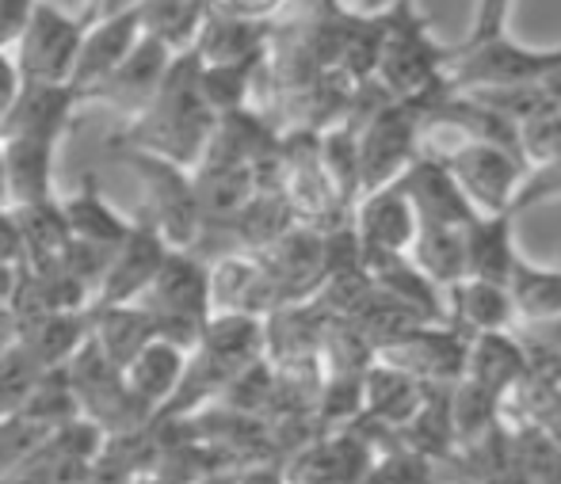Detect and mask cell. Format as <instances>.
<instances>
[{
    "label": "cell",
    "instance_id": "6da1fadb",
    "mask_svg": "<svg viewBox=\"0 0 561 484\" xmlns=\"http://www.w3.org/2000/svg\"><path fill=\"white\" fill-rule=\"evenodd\" d=\"M215 111L199 92V58L195 50H176L161 77V89L134 118L112 134V149H141V153L164 157V161L192 169L215 130Z\"/></svg>",
    "mask_w": 561,
    "mask_h": 484
},
{
    "label": "cell",
    "instance_id": "7a4b0ae2",
    "mask_svg": "<svg viewBox=\"0 0 561 484\" xmlns=\"http://www.w3.org/2000/svg\"><path fill=\"white\" fill-rule=\"evenodd\" d=\"M447 61L450 43H439L416 0H398L378 15V58L370 81L390 100L413 103L424 118V111L450 92Z\"/></svg>",
    "mask_w": 561,
    "mask_h": 484
},
{
    "label": "cell",
    "instance_id": "3957f363",
    "mask_svg": "<svg viewBox=\"0 0 561 484\" xmlns=\"http://www.w3.org/2000/svg\"><path fill=\"white\" fill-rule=\"evenodd\" d=\"M134 306L153 313L157 336L192 352L215 313L210 309V264L195 249H169L157 275L134 298Z\"/></svg>",
    "mask_w": 561,
    "mask_h": 484
},
{
    "label": "cell",
    "instance_id": "277c9868",
    "mask_svg": "<svg viewBox=\"0 0 561 484\" xmlns=\"http://www.w3.org/2000/svg\"><path fill=\"white\" fill-rule=\"evenodd\" d=\"M561 69V43L535 46L512 31L489 35L481 43H450L447 84L450 89H524L542 84Z\"/></svg>",
    "mask_w": 561,
    "mask_h": 484
},
{
    "label": "cell",
    "instance_id": "5b68a950",
    "mask_svg": "<svg viewBox=\"0 0 561 484\" xmlns=\"http://www.w3.org/2000/svg\"><path fill=\"white\" fill-rule=\"evenodd\" d=\"M112 153L141 184L138 218H146L169 249H195L203 237V206L195 195L192 169H180V164L141 153V149H112Z\"/></svg>",
    "mask_w": 561,
    "mask_h": 484
},
{
    "label": "cell",
    "instance_id": "8992f818",
    "mask_svg": "<svg viewBox=\"0 0 561 484\" xmlns=\"http://www.w3.org/2000/svg\"><path fill=\"white\" fill-rule=\"evenodd\" d=\"M61 367H66L69 389H73L77 412L89 424H96L104 435L134 431V427L149 424V416L126 393L123 370L100 352V344L92 336H84V344Z\"/></svg>",
    "mask_w": 561,
    "mask_h": 484
},
{
    "label": "cell",
    "instance_id": "52a82bcc",
    "mask_svg": "<svg viewBox=\"0 0 561 484\" xmlns=\"http://www.w3.org/2000/svg\"><path fill=\"white\" fill-rule=\"evenodd\" d=\"M89 23L81 15H66L50 0H35L27 27L12 43V61L20 81L27 84H66L73 69L77 46Z\"/></svg>",
    "mask_w": 561,
    "mask_h": 484
},
{
    "label": "cell",
    "instance_id": "ba28073f",
    "mask_svg": "<svg viewBox=\"0 0 561 484\" xmlns=\"http://www.w3.org/2000/svg\"><path fill=\"white\" fill-rule=\"evenodd\" d=\"M439 161L450 169L455 184L462 187V195L470 198L478 214L512 210V198H516L519 184H524V176H527L524 157L504 146H493V141L462 138L458 146H450Z\"/></svg>",
    "mask_w": 561,
    "mask_h": 484
},
{
    "label": "cell",
    "instance_id": "9c48e42d",
    "mask_svg": "<svg viewBox=\"0 0 561 484\" xmlns=\"http://www.w3.org/2000/svg\"><path fill=\"white\" fill-rule=\"evenodd\" d=\"M466 352H470V332L450 321H421L378 347V359L409 370L424 385H455L466 370Z\"/></svg>",
    "mask_w": 561,
    "mask_h": 484
},
{
    "label": "cell",
    "instance_id": "30bf717a",
    "mask_svg": "<svg viewBox=\"0 0 561 484\" xmlns=\"http://www.w3.org/2000/svg\"><path fill=\"white\" fill-rule=\"evenodd\" d=\"M172 61V50L161 43L157 35H146L141 31L138 43L126 50V58L118 61L112 73H104L89 92L81 96V103H104L112 107L115 115L123 118H134L149 100L153 92L161 89V77Z\"/></svg>",
    "mask_w": 561,
    "mask_h": 484
},
{
    "label": "cell",
    "instance_id": "8fae6325",
    "mask_svg": "<svg viewBox=\"0 0 561 484\" xmlns=\"http://www.w3.org/2000/svg\"><path fill=\"white\" fill-rule=\"evenodd\" d=\"M375 458V447L355 424L318 435L290 458H283L287 484H359L363 470Z\"/></svg>",
    "mask_w": 561,
    "mask_h": 484
},
{
    "label": "cell",
    "instance_id": "7c38bea8",
    "mask_svg": "<svg viewBox=\"0 0 561 484\" xmlns=\"http://www.w3.org/2000/svg\"><path fill=\"white\" fill-rule=\"evenodd\" d=\"M164 252H169L164 237L146 218H134L130 233L107 256V267L96 283V293H92V306H126V301H134L146 290V283L157 275Z\"/></svg>",
    "mask_w": 561,
    "mask_h": 484
},
{
    "label": "cell",
    "instance_id": "4fadbf2b",
    "mask_svg": "<svg viewBox=\"0 0 561 484\" xmlns=\"http://www.w3.org/2000/svg\"><path fill=\"white\" fill-rule=\"evenodd\" d=\"M352 229L363 252H409L416 237V210L398 180L359 192L352 203Z\"/></svg>",
    "mask_w": 561,
    "mask_h": 484
},
{
    "label": "cell",
    "instance_id": "5bb4252c",
    "mask_svg": "<svg viewBox=\"0 0 561 484\" xmlns=\"http://www.w3.org/2000/svg\"><path fill=\"white\" fill-rule=\"evenodd\" d=\"M210 309L249 316H267L279 309L275 283L256 252H222L210 264Z\"/></svg>",
    "mask_w": 561,
    "mask_h": 484
},
{
    "label": "cell",
    "instance_id": "9a60e30c",
    "mask_svg": "<svg viewBox=\"0 0 561 484\" xmlns=\"http://www.w3.org/2000/svg\"><path fill=\"white\" fill-rule=\"evenodd\" d=\"M61 141L43 134H0V161H4L8 206H27L58 198L54 187V157Z\"/></svg>",
    "mask_w": 561,
    "mask_h": 484
},
{
    "label": "cell",
    "instance_id": "2e32d148",
    "mask_svg": "<svg viewBox=\"0 0 561 484\" xmlns=\"http://www.w3.org/2000/svg\"><path fill=\"white\" fill-rule=\"evenodd\" d=\"M401 192L409 195L416 210V221H428V226H466L473 218V203L462 195V187L455 184L450 169L439 157L416 153V161L401 172Z\"/></svg>",
    "mask_w": 561,
    "mask_h": 484
},
{
    "label": "cell",
    "instance_id": "e0dca14e",
    "mask_svg": "<svg viewBox=\"0 0 561 484\" xmlns=\"http://www.w3.org/2000/svg\"><path fill=\"white\" fill-rule=\"evenodd\" d=\"M141 35V15H138V4L126 8V12H115L107 20H96L84 27L81 35V46H77V58H73V69H69V89L77 96L92 89L104 73H112L118 61L126 58L134 43Z\"/></svg>",
    "mask_w": 561,
    "mask_h": 484
},
{
    "label": "cell",
    "instance_id": "ac0fdd59",
    "mask_svg": "<svg viewBox=\"0 0 561 484\" xmlns=\"http://www.w3.org/2000/svg\"><path fill=\"white\" fill-rule=\"evenodd\" d=\"M184 362H187V352L172 339H146L130 359L123 362V382H126V393L130 401L146 412L149 419L169 404V396L176 393L180 378H184Z\"/></svg>",
    "mask_w": 561,
    "mask_h": 484
},
{
    "label": "cell",
    "instance_id": "d6986e66",
    "mask_svg": "<svg viewBox=\"0 0 561 484\" xmlns=\"http://www.w3.org/2000/svg\"><path fill=\"white\" fill-rule=\"evenodd\" d=\"M527 370V344L516 329L501 332H478L470 336V352H466V370L462 378L485 389L489 396L508 404L512 389L519 385Z\"/></svg>",
    "mask_w": 561,
    "mask_h": 484
},
{
    "label": "cell",
    "instance_id": "ffe728a7",
    "mask_svg": "<svg viewBox=\"0 0 561 484\" xmlns=\"http://www.w3.org/2000/svg\"><path fill=\"white\" fill-rule=\"evenodd\" d=\"M267 35H272V23L237 20V15L207 8L192 38V50L203 66H256L264 61Z\"/></svg>",
    "mask_w": 561,
    "mask_h": 484
},
{
    "label": "cell",
    "instance_id": "44dd1931",
    "mask_svg": "<svg viewBox=\"0 0 561 484\" xmlns=\"http://www.w3.org/2000/svg\"><path fill=\"white\" fill-rule=\"evenodd\" d=\"M81 96L69 84H27L20 81L12 107L0 118V134H43V138L61 141L73 123Z\"/></svg>",
    "mask_w": 561,
    "mask_h": 484
},
{
    "label": "cell",
    "instance_id": "7402d4cb",
    "mask_svg": "<svg viewBox=\"0 0 561 484\" xmlns=\"http://www.w3.org/2000/svg\"><path fill=\"white\" fill-rule=\"evenodd\" d=\"M516 210L473 214L462 226L466 241V275L489 283H508L512 264H516Z\"/></svg>",
    "mask_w": 561,
    "mask_h": 484
},
{
    "label": "cell",
    "instance_id": "603a6c76",
    "mask_svg": "<svg viewBox=\"0 0 561 484\" xmlns=\"http://www.w3.org/2000/svg\"><path fill=\"white\" fill-rule=\"evenodd\" d=\"M444 309L447 321L458 324L462 332L478 336V332H501V329H516V306H512V293L504 283H489V279H466L450 283L444 290Z\"/></svg>",
    "mask_w": 561,
    "mask_h": 484
},
{
    "label": "cell",
    "instance_id": "cb8c5ba5",
    "mask_svg": "<svg viewBox=\"0 0 561 484\" xmlns=\"http://www.w3.org/2000/svg\"><path fill=\"white\" fill-rule=\"evenodd\" d=\"M424 385L421 378H413L409 370L393 367V362L378 359L363 370V419H375L382 427H401L424 401Z\"/></svg>",
    "mask_w": 561,
    "mask_h": 484
},
{
    "label": "cell",
    "instance_id": "d4e9b609",
    "mask_svg": "<svg viewBox=\"0 0 561 484\" xmlns=\"http://www.w3.org/2000/svg\"><path fill=\"white\" fill-rule=\"evenodd\" d=\"M58 206H61V218H66V226H69V237L81 244L115 249V244L130 233L134 218H123V214L107 203L96 184V176H84L69 195H58Z\"/></svg>",
    "mask_w": 561,
    "mask_h": 484
},
{
    "label": "cell",
    "instance_id": "484cf974",
    "mask_svg": "<svg viewBox=\"0 0 561 484\" xmlns=\"http://www.w3.org/2000/svg\"><path fill=\"white\" fill-rule=\"evenodd\" d=\"M401 447H409L413 454L428 458L436 465H447L455 462V450H458V439H455V419H450V385H428L424 389V401L413 416L405 419L401 427H393Z\"/></svg>",
    "mask_w": 561,
    "mask_h": 484
},
{
    "label": "cell",
    "instance_id": "4316f807",
    "mask_svg": "<svg viewBox=\"0 0 561 484\" xmlns=\"http://www.w3.org/2000/svg\"><path fill=\"white\" fill-rule=\"evenodd\" d=\"M508 450L516 470L531 484H561V439L547 424L527 416H508Z\"/></svg>",
    "mask_w": 561,
    "mask_h": 484
},
{
    "label": "cell",
    "instance_id": "83f0119b",
    "mask_svg": "<svg viewBox=\"0 0 561 484\" xmlns=\"http://www.w3.org/2000/svg\"><path fill=\"white\" fill-rule=\"evenodd\" d=\"M409 260L424 272V279H432L439 290H447L450 283L466 279V241L462 226H428L416 221V237L409 244Z\"/></svg>",
    "mask_w": 561,
    "mask_h": 484
},
{
    "label": "cell",
    "instance_id": "f1b7e54d",
    "mask_svg": "<svg viewBox=\"0 0 561 484\" xmlns=\"http://www.w3.org/2000/svg\"><path fill=\"white\" fill-rule=\"evenodd\" d=\"M504 287L512 293V306H516L519 321H550V316H561V264L542 267L531 264L519 252Z\"/></svg>",
    "mask_w": 561,
    "mask_h": 484
},
{
    "label": "cell",
    "instance_id": "f546056e",
    "mask_svg": "<svg viewBox=\"0 0 561 484\" xmlns=\"http://www.w3.org/2000/svg\"><path fill=\"white\" fill-rule=\"evenodd\" d=\"M210 0H138L141 31L157 35L172 54L187 50L199 31L203 15H207Z\"/></svg>",
    "mask_w": 561,
    "mask_h": 484
},
{
    "label": "cell",
    "instance_id": "4dcf8cb0",
    "mask_svg": "<svg viewBox=\"0 0 561 484\" xmlns=\"http://www.w3.org/2000/svg\"><path fill=\"white\" fill-rule=\"evenodd\" d=\"M444 477H447L444 465L428 462V458L413 454L409 447L393 442V447L378 450V454L370 458L359 484H439Z\"/></svg>",
    "mask_w": 561,
    "mask_h": 484
},
{
    "label": "cell",
    "instance_id": "1f68e13d",
    "mask_svg": "<svg viewBox=\"0 0 561 484\" xmlns=\"http://www.w3.org/2000/svg\"><path fill=\"white\" fill-rule=\"evenodd\" d=\"M512 8H516V0H473L470 27H466V35L458 43H481V38L508 31Z\"/></svg>",
    "mask_w": 561,
    "mask_h": 484
},
{
    "label": "cell",
    "instance_id": "d6a6232c",
    "mask_svg": "<svg viewBox=\"0 0 561 484\" xmlns=\"http://www.w3.org/2000/svg\"><path fill=\"white\" fill-rule=\"evenodd\" d=\"M290 0H210L215 12L237 15V20H252V23H275L287 12Z\"/></svg>",
    "mask_w": 561,
    "mask_h": 484
},
{
    "label": "cell",
    "instance_id": "836d02e7",
    "mask_svg": "<svg viewBox=\"0 0 561 484\" xmlns=\"http://www.w3.org/2000/svg\"><path fill=\"white\" fill-rule=\"evenodd\" d=\"M35 0H0V50H12L20 31L27 27V15Z\"/></svg>",
    "mask_w": 561,
    "mask_h": 484
},
{
    "label": "cell",
    "instance_id": "e575fe53",
    "mask_svg": "<svg viewBox=\"0 0 561 484\" xmlns=\"http://www.w3.org/2000/svg\"><path fill=\"white\" fill-rule=\"evenodd\" d=\"M237 484H287L283 458H260V462L237 465Z\"/></svg>",
    "mask_w": 561,
    "mask_h": 484
},
{
    "label": "cell",
    "instance_id": "d590c367",
    "mask_svg": "<svg viewBox=\"0 0 561 484\" xmlns=\"http://www.w3.org/2000/svg\"><path fill=\"white\" fill-rule=\"evenodd\" d=\"M527 329L519 332V336L527 339V344H539L547 347V352L561 355V316H550V321H524Z\"/></svg>",
    "mask_w": 561,
    "mask_h": 484
},
{
    "label": "cell",
    "instance_id": "8d00e7d4",
    "mask_svg": "<svg viewBox=\"0 0 561 484\" xmlns=\"http://www.w3.org/2000/svg\"><path fill=\"white\" fill-rule=\"evenodd\" d=\"M15 92H20V73H15L12 50H0V118H4L8 107H12Z\"/></svg>",
    "mask_w": 561,
    "mask_h": 484
},
{
    "label": "cell",
    "instance_id": "74e56055",
    "mask_svg": "<svg viewBox=\"0 0 561 484\" xmlns=\"http://www.w3.org/2000/svg\"><path fill=\"white\" fill-rule=\"evenodd\" d=\"M333 4L340 8V12L347 15H363V20H375V15L390 12L398 0H333Z\"/></svg>",
    "mask_w": 561,
    "mask_h": 484
},
{
    "label": "cell",
    "instance_id": "f35d334b",
    "mask_svg": "<svg viewBox=\"0 0 561 484\" xmlns=\"http://www.w3.org/2000/svg\"><path fill=\"white\" fill-rule=\"evenodd\" d=\"M138 0H84V12L81 20L84 23H96V20H107V15L115 12H126V8H134Z\"/></svg>",
    "mask_w": 561,
    "mask_h": 484
},
{
    "label": "cell",
    "instance_id": "ab89813d",
    "mask_svg": "<svg viewBox=\"0 0 561 484\" xmlns=\"http://www.w3.org/2000/svg\"><path fill=\"white\" fill-rule=\"evenodd\" d=\"M15 344V309L12 301H0V352Z\"/></svg>",
    "mask_w": 561,
    "mask_h": 484
},
{
    "label": "cell",
    "instance_id": "60d3db41",
    "mask_svg": "<svg viewBox=\"0 0 561 484\" xmlns=\"http://www.w3.org/2000/svg\"><path fill=\"white\" fill-rule=\"evenodd\" d=\"M192 484H237V465H222V470H210L203 477H195Z\"/></svg>",
    "mask_w": 561,
    "mask_h": 484
},
{
    "label": "cell",
    "instance_id": "b9f144b4",
    "mask_svg": "<svg viewBox=\"0 0 561 484\" xmlns=\"http://www.w3.org/2000/svg\"><path fill=\"white\" fill-rule=\"evenodd\" d=\"M126 484H172V481H164V477H157V473H138V477H130Z\"/></svg>",
    "mask_w": 561,
    "mask_h": 484
},
{
    "label": "cell",
    "instance_id": "7bdbcfd3",
    "mask_svg": "<svg viewBox=\"0 0 561 484\" xmlns=\"http://www.w3.org/2000/svg\"><path fill=\"white\" fill-rule=\"evenodd\" d=\"M0 206H8V192H4V161H0Z\"/></svg>",
    "mask_w": 561,
    "mask_h": 484
},
{
    "label": "cell",
    "instance_id": "ee69618b",
    "mask_svg": "<svg viewBox=\"0 0 561 484\" xmlns=\"http://www.w3.org/2000/svg\"><path fill=\"white\" fill-rule=\"evenodd\" d=\"M439 484H466V481H458V477H444V481H439Z\"/></svg>",
    "mask_w": 561,
    "mask_h": 484
},
{
    "label": "cell",
    "instance_id": "f6af8a7d",
    "mask_svg": "<svg viewBox=\"0 0 561 484\" xmlns=\"http://www.w3.org/2000/svg\"><path fill=\"white\" fill-rule=\"evenodd\" d=\"M302 4H310V0H302Z\"/></svg>",
    "mask_w": 561,
    "mask_h": 484
}]
</instances>
